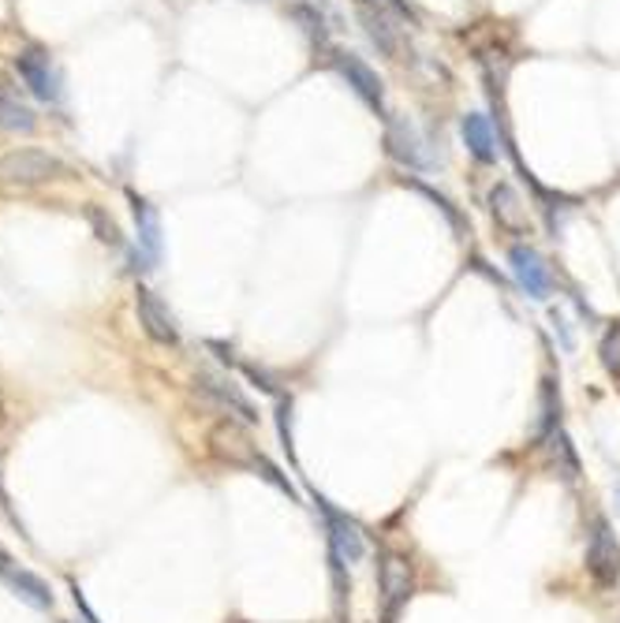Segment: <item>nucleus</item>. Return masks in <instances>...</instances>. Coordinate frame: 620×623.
Instances as JSON below:
<instances>
[{
    "mask_svg": "<svg viewBox=\"0 0 620 623\" xmlns=\"http://www.w3.org/2000/svg\"><path fill=\"white\" fill-rule=\"evenodd\" d=\"M314 508L318 516H322L325 523V537H330V557H337L340 563H359L366 557V537L363 530H359L356 519L348 516V511L333 508L325 496L314 493Z\"/></svg>",
    "mask_w": 620,
    "mask_h": 623,
    "instance_id": "nucleus-3",
    "label": "nucleus"
},
{
    "mask_svg": "<svg viewBox=\"0 0 620 623\" xmlns=\"http://www.w3.org/2000/svg\"><path fill=\"white\" fill-rule=\"evenodd\" d=\"M613 504H617V516H620V475L613 478Z\"/></svg>",
    "mask_w": 620,
    "mask_h": 623,
    "instance_id": "nucleus-20",
    "label": "nucleus"
},
{
    "mask_svg": "<svg viewBox=\"0 0 620 623\" xmlns=\"http://www.w3.org/2000/svg\"><path fill=\"white\" fill-rule=\"evenodd\" d=\"M15 64H20V75L27 79V87L35 90L41 101H56V79H53V67H49V56L38 53V49H27V53L15 56Z\"/></svg>",
    "mask_w": 620,
    "mask_h": 623,
    "instance_id": "nucleus-12",
    "label": "nucleus"
},
{
    "mask_svg": "<svg viewBox=\"0 0 620 623\" xmlns=\"http://www.w3.org/2000/svg\"><path fill=\"white\" fill-rule=\"evenodd\" d=\"M135 310H139V322H142V328H146L150 340H154V343H169V348L180 343V328H176V317L169 314V307H165V302L157 299L150 288H139Z\"/></svg>",
    "mask_w": 620,
    "mask_h": 623,
    "instance_id": "nucleus-9",
    "label": "nucleus"
},
{
    "mask_svg": "<svg viewBox=\"0 0 620 623\" xmlns=\"http://www.w3.org/2000/svg\"><path fill=\"white\" fill-rule=\"evenodd\" d=\"M131 209H135L142 255H146V262H157V258H162V217H157V209L139 195H131Z\"/></svg>",
    "mask_w": 620,
    "mask_h": 623,
    "instance_id": "nucleus-14",
    "label": "nucleus"
},
{
    "mask_svg": "<svg viewBox=\"0 0 620 623\" xmlns=\"http://www.w3.org/2000/svg\"><path fill=\"white\" fill-rule=\"evenodd\" d=\"M385 154L397 165L412 168V172H423L426 157H423V142H418L415 128L400 116H385Z\"/></svg>",
    "mask_w": 620,
    "mask_h": 623,
    "instance_id": "nucleus-8",
    "label": "nucleus"
},
{
    "mask_svg": "<svg viewBox=\"0 0 620 623\" xmlns=\"http://www.w3.org/2000/svg\"><path fill=\"white\" fill-rule=\"evenodd\" d=\"M378 586H382V612L385 623H397L400 609L412 597V563L400 553H382L378 563Z\"/></svg>",
    "mask_w": 620,
    "mask_h": 623,
    "instance_id": "nucleus-6",
    "label": "nucleus"
},
{
    "mask_svg": "<svg viewBox=\"0 0 620 623\" xmlns=\"http://www.w3.org/2000/svg\"><path fill=\"white\" fill-rule=\"evenodd\" d=\"M292 15H296V23L303 27L310 46H325V41H330V30H325V20H322V12H318V4H292Z\"/></svg>",
    "mask_w": 620,
    "mask_h": 623,
    "instance_id": "nucleus-18",
    "label": "nucleus"
},
{
    "mask_svg": "<svg viewBox=\"0 0 620 623\" xmlns=\"http://www.w3.org/2000/svg\"><path fill=\"white\" fill-rule=\"evenodd\" d=\"M586 575L598 590L620 586V537L606 516H594L586 527Z\"/></svg>",
    "mask_w": 620,
    "mask_h": 623,
    "instance_id": "nucleus-1",
    "label": "nucleus"
},
{
    "mask_svg": "<svg viewBox=\"0 0 620 623\" xmlns=\"http://www.w3.org/2000/svg\"><path fill=\"white\" fill-rule=\"evenodd\" d=\"M560 411H565V403H560V385L553 381V377H542V389H539V426H534V444H546L560 426Z\"/></svg>",
    "mask_w": 620,
    "mask_h": 623,
    "instance_id": "nucleus-13",
    "label": "nucleus"
},
{
    "mask_svg": "<svg viewBox=\"0 0 620 623\" xmlns=\"http://www.w3.org/2000/svg\"><path fill=\"white\" fill-rule=\"evenodd\" d=\"M0 575H4V583L12 586V590L20 594L23 601H30V605H35V609H49V605H53V594H49V586L41 583V579L30 575V571L12 568V560H4V563H0Z\"/></svg>",
    "mask_w": 620,
    "mask_h": 623,
    "instance_id": "nucleus-15",
    "label": "nucleus"
},
{
    "mask_svg": "<svg viewBox=\"0 0 620 623\" xmlns=\"http://www.w3.org/2000/svg\"><path fill=\"white\" fill-rule=\"evenodd\" d=\"M508 269H513L519 291H524L527 299H534V302L550 299L553 273H550L546 258H542L534 247H527V243H513V247H508Z\"/></svg>",
    "mask_w": 620,
    "mask_h": 623,
    "instance_id": "nucleus-5",
    "label": "nucleus"
},
{
    "mask_svg": "<svg viewBox=\"0 0 620 623\" xmlns=\"http://www.w3.org/2000/svg\"><path fill=\"white\" fill-rule=\"evenodd\" d=\"M330 64H333V72H337L340 79L356 90V98L363 101L371 113H378V116L385 113V82L378 79V72H374L363 56L348 53V49H333Z\"/></svg>",
    "mask_w": 620,
    "mask_h": 623,
    "instance_id": "nucleus-4",
    "label": "nucleus"
},
{
    "mask_svg": "<svg viewBox=\"0 0 620 623\" xmlns=\"http://www.w3.org/2000/svg\"><path fill=\"white\" fill-rule=\"evenodd\" d=\"M0 128H12V131H30L35 128V116L27 108L12 105V101L0 98Z\"/></svg>",
    "mask_w": 620,
    "mask_h": 623,
    "instance_id": "nucleus-19",
    "label": "nucleus"
},
{
    "mask_svg": "<svg viewBox=\"0 0 620 623\" xmlns=\"http://www.w3.org/2000/svg\"><path fill=\"white\" fill-rule=\"evenodd\" d=\"M546 449H550V463H553V470H557L560 478H565L568 485L580 478V456H576V444H572V437L565 433V429H557V433L546 441Z\"/></svg>",
    "mask_w": 620,
    "mask_h": 623,
    "instance_id": "nucleus-16",
    "label": "nucleus"
},
{
    "mask_svg": "<svg viewBox=\"0 0 620 623\" xmlns=\"http://www.w3.org/2000/svg\"><path fill=\"white\" fill-rule=\"evenodd\" d=\"M356 20L363 27L366 41L378 49V56L385 61H400V34L392 27V20L385 15V8H378L374 0H356Z\"/></svg>",
    "mask_w": 620,
    "mask_h": 623,
    "instance_id": "nucleus-7",
    "label": "nucleus"
},
{
    "mask_svg": "<svg viewBox=\"0 0 620 623\" xmlns=\"http://www.w3.org/2000/svg\"><path fill=\"white\" fill-rule=\"evenodd\" d=\"M490 209L493 217H498V224H505V229L513 232L524 229V206H519L516 191L508 187V183H498V187L490 191Z\"/></svg>",
    "mask_w": 620,
    "mask_h": 623,
    "instance_id": "nucleus-17",
    "label": "nucleus"
},
{
    "mask_svg": "<svg viewBox=\"0 0 620 623\" xmlns=\"http://www.w3.org/2000/svg\"><path fill=\"white\" fill-rule=\"evenodd\" d=\"M195 389H198V392H206L209 400L217 403V407H224V411H232V415H240L243 423H250V426L258 423V411H255V403H250L247 395L240 392V385H232L229 377H217V374H198V377H195Z\"/></svg>",
    "mask_w": 620,
    "mask_h": 623,
    "instance_id": "nucleus-10",
    "label": "nucleus"
},
{
    "mask_svg": "<svg viewBox=\"0 0 620 623\" xmlns=\"http://www.w3.org/2000/svg\"><path fill=\"white\" fill-rule=\"evenodd\" d=\"M64 165L46 150H8L0 157V183L4 187H38V183L61 180Z\"/></svg>",
    "mask_w": 620,
    "mask_h": 623,
    "instance_id": "nucleus-2",
    "label": "nucleus"
},
{
    "mask_svg": "<svg viewBox=\"0 0 620 623\" xmlns=\"http://www.w3.org/2000/svg\"><path fill=\"white\" fill-rule=\"evenodd\" d=\"M460 134H464V146L467 154L475 157L479 165H498L501 146H498V134L490 128V116L486 113H467L460 120Z\"/></svg>",
    "mask_w": 620,
    "mask_h": 623,
    "instance_id": "nucleus-11",
    "label": "nucleus"
}]
</instances>
